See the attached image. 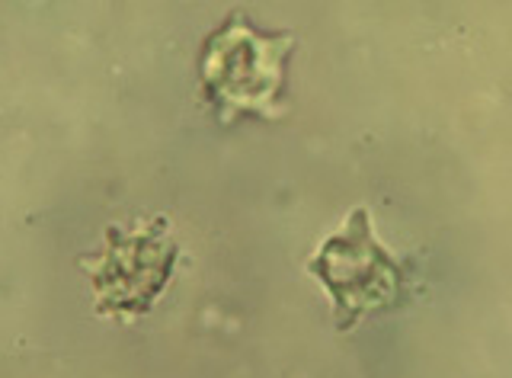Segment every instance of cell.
Returning <instances> with one entry per match:
<instances>
[{"mask_svg":"<svg viewBox=\"0 0 512 378\" xmlns=\"http://www.w3.org/2000/svg\"><path fill=\"white\" fill-rule=\"evenodd\" d=\"M292 49V36L263 33L234 13L202 45L199 81L205 103L221 122H234L237 116H272L285 93Z\"/></svg>","mask_w":512,"mask_h":378,"instance_id":"obj_1","label":"cell"},{"mask_svg":"<svg viewBox=\"0 0 512 378\" xmlns=\"http://www.w3.org/2000/svg\"><path fill=\"white\" fill-rule=\"evenodd\" d=\"M308 270L333 295L340 330L356 327L372 311L394 308L407 286L404 266L375 241L372 218L365 209L352 212L346 228L324 241Z\"/></svg>","mask_w":512,"mask_h":378,"instance_id":"obj_2","label":"cell"},{"mask_svg":"<svg viewBox=\"0 0 512 378\" xmlns=\"http://www.w3.org/2000/svg\"><path fill=\"white\" fill-rule=\"evenodd\" d=\"M176 266V244L164 222L132 234L109 228L106 250L93 266V289L100 311L141 314L167 289Z\"/></svg>","mask_w":512,"mask_h":378,"instance_id":"obj_3","label":"cell"}]
</instances>
